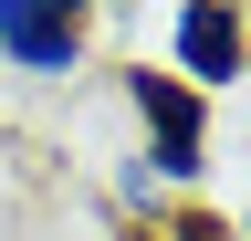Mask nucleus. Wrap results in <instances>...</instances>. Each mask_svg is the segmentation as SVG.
I'll list each match as a JSON object with an SVG mask.
<instances>
[{
    "instance_id": "nucleus-5",
    "label": "nucleus",
    "mask_w": 251,
    "mask_h": 241,
    "mask_svg": "<svg viewBox=\"0 0 251 241\" xmlns=\"http://www.w3.org/2000/svg\"><path fill=\"white\" fill-rule=\"evenodd\" d=\"M168 241H230V231H220L209 210H178V220H168Z\"/></svg>"
},
{
    "instance_id": "nucleus-1",
    "label": "nucleus",
    "mask_w": 251,
    "mask_h": 241,
    "mask_svg": "<svg viewBox=\"0 0 251 241\" xmlns=\"http://www.w3.org/2000/svg\"><path fill=\"white\" fill-rule=\"evenodd\" d=\"M115 105H126V147L157 168V189L168 199H188V189H209V158H220V105L209 95H188V84L168 74V63H115Z\"/></svg>"
},
{
    "instance_id": "nucleus-4",
    "label": "nucleus",
    "mask_w": 251,
    "mask_h": 241,
    "mask_svg": "<svg viewBox=\"0 0 251 241\" xmlns=\"http://www.w3.org/2000/svg\"><path fill=\"white\" fill-rule=\"evenodd\" d=\"M105 189H115V220H136V231H168V220H178V199L157 189V168L136 158V147H115V168H105Z\"/></svg>"
},
{
    "instance_id": "nucleus-3",
    "label": "nucleus",
    "mask_w": 251,
    "mask_h": 241,
    "mask_svg": "<svg viewBox=\"0 0 251 241\" xmlns=\"http://www.w3.org/2000/svg\"><path fill=\"white\" fill-rule=\"evenodd\" d=\"M94 32L105 21L74 11V0H0V74L21 84H74L94 63Z\"/></svg>"
},
{
    "instance_id": "nucleus-2",
    "label": "nucleus",
    "mask_w": 251,
    "mask_h": 241,
    "mask_svg": "<svg viewBox=\"0 0 251 241\" xmlns=\"http://www.w3.org/2000/svg\"><path fill=\"white\" fill-rule=\"evenodd\" d=\"M157 63H168L188 95H230V84H251V11H230V0H178V11H157Z\"/></svg>"
}]
</instances>
